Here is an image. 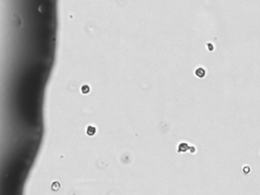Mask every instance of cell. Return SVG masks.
<instances>
[{
  "instance_id": "6da1fadb",
  "label": "cell",
  "mask_w": 260,
  "mask_h": 195,
  "mask_svg": "<svg viewBox=\"0 0 260 195\" xmlns=\"http://www.w3.org/2000/svg\"><path fill=\"white\" fill-rule=\"evenodd\" d=\"M189 145L185 143H182L178 145V153H185L186 151L189 150Z\"/></svg>"
},
{
  "instance_id": "3957f363",
  "label": "cell",
  "mask_w": 260,
  "mask_h": 195,
  "mask_svg": "<svg viewBox=\"0 0 260 195\" xmlns=\"http://www.w3.org/2000/svg\"><path fill=\"white\" fill-rule=\"evenodd\" d=\"M87 133H89V135H93L94 133H96V129L93 126H89L87 130Z\"/></svg>"
},
{
  "instance_id": "7a4b0ae2",
  "label": "cell",
  "mask_w": 260,
  "mask_h": 195,
  "mask_svg": "<svg viewBox=\"0 0 260 195\" xmlns=\"http://www.w3.org/2000/svg\"><path fill=\"white\" fill-rule=\"evenodd\" d=\"M195 73L197 77L203 78L205 75V74H206V72H205V70L203 68H201L200 67V68H198V69H196Z\"/></svg>"
}]
</instances>
